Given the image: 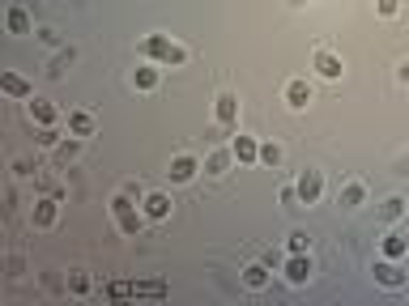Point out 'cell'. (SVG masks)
Instances as JSON below:
<instances>
[{
  "instance_id": "cell-16",
  "label": "cell",
  "mask_w": 409,
  "mask_h": 306,
  "mask_svg": "<svg viewBox=\"0 0 409 306\" xmlns=\"http://www.w3.org/2000/svg\"><path fill=\"white\" fill-rule=\"evenodd\" d=\"M337 200H341V209H358L363 200H367V183H358V179H350L341 192H337Z\"/></svg>"
},
{
  "instance_id": "cell-24",
  "label": "cell",
  "mask_w": 409,
  "mask_h": 306,
  "mask_svg": "<svg viewBox=\"0 0 409 306\" xmlns=\"http://www.w3.org/2000/svg\"><path fill=\"white\" fill-rule=\"evenodd\" d=\"M384 256H388V260L409 256V239H405V234H388V239H384Z\"/></svg>"
},
{
  "instance_id": "cell-26",
  "label": "cell",
  "mask_w": 409,
  "mask_h": 306,
  "mask_svg": "<svg viewBox=\"0 0 409 306\" xmlns=\"http://www.w3.org/2000/svg\"><path fill=\"white\" fill-rule=\"evenodd\" d=\"M380 217H384V222L405 217V200H401V196H388V200H384V209H380Z\"/></svg>"
},
{
  "instance_id": "cell-17",
  "label": "cell",
  "mask_w": 409,
  "mask_h": 306,
  "mask_svg": "<svg viewBox=\"0 0 409 306\" xmlns=\"http://www.w3.org/2000/svg\"><path fill=\"white\" fill-rule=\"evenodd\" d=\"M269 281H273V273H269V264H265V260L243 268V285H248V290H265Z\"/></svg>"
},
{
  "instance_id": "cell-7",
  "label": "cell",
  "mask_w": 409,
  "mask_h": 306,
  "mask_svg": "<svg viewBox=\"0 0 409 306\" xmlns=\"http://www.w3.org/2000/svg\"><path fill=\"white\" fill-rule=\"evenodd\" d=\"M239 124V98L235 94H218V128L230 132Z\"/></svg>"
},
{
  "instance_id": "cell-28",
  "label": "cell",
  "mask_w": 409,
  "mask_h": 306,
  "mask_svg": "<svg viewBox=\"0 0 409 306\" xmlns=\"http://www.w3.org/2000/svg\"><path fill=\"white\" fill-rule=\"evenodd\" d=\"M282 158H286V153H282V145H273V141H269V145H260V162H265V166H282Z\"/></svg>"
},
{
  "instance_id": "cell-18",
  "label": "cell",
  "mask_w": 409,
  "mask_h": 306,
  "mask_svg": "<svg viewBox=\"0 0 409 306\" xmlns=\"http://www.w3.org/2000/svg\"><path fill=\"white\" fill-rule=\"evenodd\" d=\"M30 30H34L30 9H26V4H13V9H9V34H30Z\"/></svg>"
},
{
  "instance_id": "cell-6",
  "label": "cell",
  "mask_w": 409,
  "mask_h": 306,
  "mask_svg": "<svg viewBox=\"0 0 409 306\" xmlns=\"http://www.w3.org/2000/svg\"><path fill=\"white\" fill-rule=\"evenodd\" d=\"M141 213H145L149 222H166V217H171V196H166V192H145V196H141Z\"/></svg>"
},
{
  "instance_id": "cell-20",
  "label": "cell",
  "mask_w": 409,
  "mask_h": 306,
  "mask_svg": "<svg viewBox=\"0 0 409 306\" xmlns=\"http://www.w3.org/2000/svg\"><path fill=\"white\" fill-rule=\"evenodd\" d=\"M230 149H235V162H260V145L252 136H235Z\"/></svg>"
},
{
  "instance_id": "cell-9",
  "label": "cell",
  "mask_w": 409,
  "mask_h": 306,
  "mask_svg": "<svg viewBox=\"0 0 409 306\" xmlns=\"http://www.w3.org/2000/svg\"><path fill=\"white\" fill-rule=\"evenodd\" d=\"M312 273H316V268H312V256H290V260H286V281H290V285L312 281Z\"/></svg>"
},
{
  "instance_id": "cell-8",
  "label": "cell",
  "mask_w": 409,
  "mask_h": 306,
  "mask_svg": "<svg viewBox=\"0 0 409 306\" xmlns=\"http://www.w3.org/2000/svg\"><path fill=\"white\" fill-rule=\"evenodd\" d=\"M376 281H380L384 290H405L409 277L397 268V264H393V260H380V264H376Z\"/></svg>"
},
{
  "instance_id": "cell-12",
  "label": "cell",
  "mask_w": 409,
  "mask_h": 306,
  "mask_svg": "<svg viewBox=\"0 0 409 306\" xmlns=\"http://www.w3.org/2000/svg\"><path fill=\"white\" fill-rule=\"evenodd\" d=\"M73 60H77V47H73V43H68V47H60V51L51 55V64H47V77H51V81H60V77L68 72V64H73Z\"/></svg>"
},
{
  "instance_id": "cell-11",
  "label": "cell",
  "mask_w": 409,
  "mask_h": 306,
  "mask_svg": "<svg viewBox=\"0 0 409 306\" xmlns=\"http://www.w3.org/2000/svg\"><path fill=\"white\" fill-rule=\"evenodd\" d=\"M0 89L9 98H34V85L26 77H17V72H0Z\"/></svg>"
},
{
  "instance_id": "cell-25",
  "label": "cell",
  "mask_w": 409,
  "mask_h": 306,
  "mask_svg": "<svg viewBox=\"0 0 409 306\" xmlns=\"http://www.w3.org/2000/svg\"><path fill=\"white\" fill-rule=\"evenodd\" d=\"M68 294H73V298H85V294H90V277H85L81 268L68 273Z\"/></svg>"
},
{
  "instance_id": "cell-2",
  "label": "cell",
  "mask_w": 409,
  "mask_h": 306,
  "mask_svg": "<svg viewBox=\"0 0 409 306\" xmlns=\"http://www.w3.org/2000/svg\"><path fill=\"white\" fill-rule=\"evenodd\" d=\"M111 209H115V226H119V234H128V239H137V234H141V226H145V217L137 213V204H132V196H128V192H119V196L111 200Z\"/></svg>"
},
{
  "instance_id": "cell-5",
  "label": "cell",
  "mask_w": 409,
  "mask_h": 306,
  "mask_svg": "<svg viewBox=\"0 0 409 306\" xmlns=\"http://www.w3.org/2000/svg\"><path fill=\"white\" fill-rule=\"evenodd\" d=\"M294 192H299V204H316V200L324 196V179H320V170H303L299 183H294Z\"/></svg>"
},
{
  "instance_id": "cell-29",
  "label": "cell",
  "mask_w": 409,
  "mask_h": 306,
  "mask_svg": "<svg viewBox=\"0 0 409 306\" xmlns=\"http://www.w3.org/2000/svg\"><path fill=\"white\" fill-rule=\"evenodd\" d=\"M13 175H17V179L38 175V158H17V162H13Z\"/></svg>"
},
{
  "instance_id": "cell-27",
  "label": "cell",
  "mask_w": 409,
  "mask_h": 306,
  "mask_svg": "<svg viewBox=\"0 0 409 306\" xmlns=\"http://www.w3.org/2000/svg\"><path fill=\"white\" fill-rule=\"evenodd\" d=\"M312 251V234L307 230H294L290 234V256H307Z\"/></svg>"
},
{
  "instance_id": "cell-31",
  "label": "cell",
  "mask_w": 409,
  "mask_h": 306,
  "mask_svg": "<svg viewBox=\"0 0 409 306\" xmlns=\"http://www.w3.org/2000/svg\"><path fill=\"white\" fill-rule=\"evenodd\" d=\"M376 9H380V17H397L401 0H376Z\"/></svg>"
},
{
  "instance_id": "cell-23",
  "label": "cell",
  "mask_w": 409,
  "mask_h": 306,
  "mask_svg": "<svg viewBox=\"0 0 409 306\" xmlns=\"http://www.w3.org/2000/svg\"><path fill=\"white\" fill-rule=\"evenodd\" d=\"M230 162H235V149H218V153L205 158V170H209V175H226Z\"/></svg>"
},
{
  "instance_id": "cell-19",
  "label": "cell",
  "mask_w": 409,
  "mask_h": 306,
  "mask_svg": "<svg viewBox=\"0 0 409 306\" xmlns=\"http://www.w3.org/2000/svg\"><path fill=\"white\" fill-rule=\"evenodd\" d=\"M26 115H30V124H38V128L55 124V106H51V102H43V98H34V102L26 106Z\"/></svg>"
},
{
  "instance_id": "cell-22",
  "label": "cell",
  "mask_w": 409,
  "mask_h": 306,
  "mask_svg": "<svg viewBox=\"0 0 409 306\" xmlns=\"http://www.w3.org/2000/svg\"><path fill=\"white\" fill-rule=\"evenodd\" d=\"M77 158H81V136H68V141L55 145V162H60V166H68V162H77Z\"/></svg>"
},
{
  "instance_id": "cell-35",
  "label": "cell",
  "mask_w": 409,
  "mask_h": 306,
  "mask_svg": "<svg viewBox=\"0 0 409 306\" xmlns=\"http://www.w3.org/2000/svg\"><path fill=\"white\" fill-rule=\"evenodd\" d=\"M290 4H312V0H290Z\"/></svg>"
},
{
  "instance_id": "cell-15",
  "label": "cell",
  "mask_w": 409,
  "mask_h": 306,
  "mask_svg": "<svg viewBox=\"0 0 409 306\" xmlns=\"http://www.w3.org/2000/svg\"><path fill=\"white\" fill-rule=\"evenodd\" d=\"M192 175H196V158H188V153H179V158L171 162V170H166L171 183H188Z\"/></svg>"
},
{
  "instance_id": "cell-34",
  "label": "cell",
  "mask_w": 409,
  "mask_h": 306,
  "mask_svg": "<svg viewBox=\"0 0 409 306\" xmlns=\"http://www.w3.org/2000/svg\"><path fill=\"white\" fill-rule=\"evenodd\" d=\"M397 81H401V85H409V64H401V68H397Z\"/></svg>"
},
{
  "instance_id": "cell-30",
  "label": "cell",
  "mask_w": 409,
  "mask_h": 306,
  "mask_svg": "<svg viewBox=\"0 0 409 306\" xmlns=\"http://www.w3.org/2000/svg\"><path fill=\"white\" fill-rule=\"evenodd\" d=\"M34 141H38L43 149H55V145H60V132H55V128L47 124V128H38V132H34Z\"/></svg>"
},
{
  "instance_id": "cell-3",
  "label": "cell",
  "mask_w": 409,
  "mask_h": 306,
  "mask_svg": "<svg viewBox=\"0 0 409 306\" xmlns=\"http://www.w3.org/2000/svg\"><path fill=\"white\" fill-rule=\"evenodd\" d=\"M107 298H166V285L162 281H115L107 290Z\"/></svg>"
},
{
  "instance_id": "cell-21",
  "label": "cell",
  "mask_w": 409,
  "mask_h": 306,
  "mask_svg": "<svg viewBox=\"0 0 409 306\" xmlns=\"http://www.w3.org/2000/svg\"><path fill=\"white\" fill-rule=\"evenodd\" d=\"M68 132L85 141V136L94 132V115H90V111H73V115H68Z\"/></svg>"
},
{
  "instance_id": "cell-14",
  "label": "cell",
  "mask_w": 409,
  "mask_h": 306,
  "mask_svg": "<svg viewBox=\"0 0 409 306\" xmlns=\"http://www.w3.org/2000/svg\"><path fill=\"white\" fill-rule=\"evenodd\" d=\"M158 81H162V72H158V64H141V68L132 72V85H137L141 94H149V89H158Z\"/></svg>"
},
{
  "instance_id": "cell-10",
  "label": "cell",
  "mask_w": 409,
  "mask_h": 306,
  "mask_svg": "<svg viewBox=\"0 0 409 306\" xmlns=\"http://www.w3.org/2000/svg\"><path fill=\"white\" fill-rule=\"evenodd\" d=\"M341 68H346V64H341V55H337V51H316V72H320L324 81H337V77H341Z\"/></svg>"
},
{
  "instance_id": "cell-32",
  "label": "cell",
  "mask_w": 409,
  "mask_h": 306,
  "mask_svg": "<svg viewBox=\"0 0 409 306\" xmlns=\"http://www.w3.org/2000/svg\"><path fill=\"white\" fill-rule=\"evenodd\" d=\"M119 192H128V196H132V200H141V196H145V192H141V183H137V179H128V183H124V187H119Z\"/></svg>"
},
{
  "instance_id": "cell-4",
  "label": "cell",
  "mask_w": 409,
  "mask_h": 306,
  "mask_svg": "<svg viewBox=\"0 0 409 306\" xmlns=\"http://www.w3.org/2000/svg\"><path fill=\"white\" fill-rule=\"evenodd\" d=\"M55 217H60V196H43V200H34V213H30V226H34V230H51Z\"/></svg>"
},
{
  "instance_id": "cell-13",
  "label": "cell",
  "mask_w": 409,
  "mask_h": 306,
  "mask_svg": "<svg viewBox=\"0 0 409 306\" xmlns=\"http://www.w3.org/2000/svg\"><path fill=\"white\" fill-rule=\"evenodd\" d=\"M286 102H290L294 111H303V106L312 102V85H307L303 77H294V81H286Z\"/></svg>"
},
{
  "instance_id": "cell-33",
  "label": "cell",
  "mask_w": 409,
  "mask_h": 306,
  "mask_svg": "<svg viewBox=\"0 0 409 306\" xmlns=\"http://www.w3.org/2000/svg\"><path fill=\"white\" fill-rule=\"evenodd\" d=\"M282 204H299V192L294 187H282Z\"/></svg>"
},
{
  "instance_id": "cell-1",
  "label": "cell",
  "mask_w": 409,
  "mask_h": 306,
  "mask_svg": "<svg viewBox=\"0 0 409 306\" xmlns=\"http://www.w3.org/2000/svg\"><path fill=\"white\" fill-rule=\"evenodd\" d=\"M141 55L145 60H158L162 68H184L188 64V47L175 43L171 34H145L141 38Z\"/></svg>"
}]
</instances>
